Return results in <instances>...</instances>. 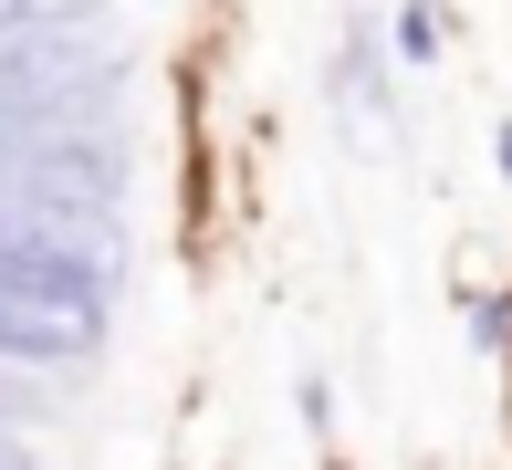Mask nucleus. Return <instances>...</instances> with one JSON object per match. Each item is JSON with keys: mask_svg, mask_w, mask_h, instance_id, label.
Instances as JSON below:
<instances>
[{"mask_svg": "<svg viewBox=\"0 0 512 470\" xmlns=\"http://www.w3.org/2000/svg\"><path fill=\"white\" fill-rule=\"evenodd\" d=\"M105 335H84V324H63V314H42V303H21V293H0V366H84Z\"/></svg>", "mask_w": 512, "mask_h": 470, "instance_id": "obj_1", "label": "nucleus"}, {"mask_svg": "<svg viewBox=\"0 0 512 470\" xmlns=\"http://www.w3.org/2000/svg\"><path fill=\"white\" fill-rule=\"evenodd\" d=\"M398 53H408V63H439V11H429V0H408V11H398Z\"/></svg>", "mask_w": 512, "mask_h": 470, "instance_id": "obj_2", "label": "nucleus"}, {"mask_svg": "<svg viewBox=\"0 0 512 470\" xmlns=\"http://www.w3.org/2000/svg\"><path fill=\"white\" fill-rule=\"evenodd\" d=\"M304 429H314V439L335 429V387H324V376H304Z\"/></svg>", "mask_w": 512, "mask_h": 470, "instance_id": "obj_3", "label": "nucleus"}, {"mask_svg": "<svg viewBox=\"0 0 512 470\" xmlns=\"http://www.w3.org/2000/svg\"><path fill=\"white\" fill-rule=\"evenodd\" d=\"M0 470H42V460H32V439H21V429H0Z\"/></svg>", "mask_w": 512, "mask_h": 470, "instance_id": "obj_4", "label": "nucleus"}, {"mask_svg": "<svg viewBox=\"0 0 512 470\" xmlns=\"http://www.w3.org/2000/svg\"><path fill=\"white\" fill-rule=\"evenodd\" d=\"M492 147H502V178H512V115H502V136H492Z\"/></svg>", "mask_w": 512, "mask_h": 470, "instance_id": "obj_5", "label": "nucleus"}]
</instances>
